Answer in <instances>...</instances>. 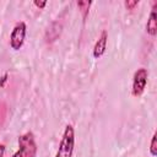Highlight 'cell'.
<instances>
[{
	"mask_svg": "<svg viewBox=\"0 0 157 157\" xmlns=\"http://www.w3.org/2000/svg\"><path fill=\"white\" fill-rule=\"evenodd\" d=\"M18 150L12 155V157H37V144L34 134L27 131L18 136Z\"/></svg>",
	"mask_w": 157,
	"mask_h": 157,
	"instance_id": "1",
	"label": "cell"
},
{
	"mask_svg": "<svg viewBox=\"0 0 157 157\" xmlns=\"http://www.w3.org/2000/svg\"><path fill=\"white\" fill-rule=\"evenodd\" d=\"M75 147V129L71 124H67L64 129L59 148L54 157H72Z\"/></svg>",
	"mask_w": 157,
	"mask_h": 157,
	"instance_id": "2",
	"label": "cell"
},
{
	"mask_svg": "<svg viewBox=\"0 0 157 157\" xmlns=\"http://www.w3.org/2000/svg\"><path fill=\"white\" fill-rule=\"evenodd\" d=\"M26 33H27V26L23 21L17 22L10 34V47L13 50H20L23 47L25 43V38H26Z\"/></svg>",
	"mask_w": 157,
	"mask_h": 157,
	"instance_id": "3",
	"label": "cell"
},
{
	"mask_svg": "<svg viewBox=\"0 0 157 157\" xmlns=\"http://www.w3.org/2000/svg\"><path fill=\"white\" fill-rule=\"evenodd\" d=\"M147 78H148V74L145 67H140L135 71L132 77V87H131V93L134 97H140L144 93L147 86Z\"/></svg>",
	"mask_w": 157,
	"mask_h": 157,
	"instance_id": "4",
	"label": "cell"
},
{
	"mask_svg": "<svg viewBox=\"0 0 157 157\" xmlns=\"http://www.w3.org/2000/svg\"><path fill=\"white\" fill-rule=\"evenodd\" d=\"M107 40H108V33L107 31H102L101 32V36L98 37L97 42L94 43V47H93V58L94 59H99L104 53H105V49H107Z\"/></svg>",
	"mask_w": 157,
	"mask_h": 157,
	"instance_id": "5",
	"label": "cell"
},
{
	"mask_svg": "<svg viewBox=\"0 0 157 157\" xmlns=\"http://www.w3.org/2000/svg\"><path fill=\"white\" fill-rule=\"evenodd\" d=\"M146 32L151 37H156V34H157V12H156L155 7L152 9V11L148 16V20L146 23Z\"/></svg>",
	"mask_w": 157,
	"mask_h": 157,
	"instance_id": "6",
	"label": "cell"
},
{
	"mask_svg": "<svg viewBox=\"0 0 157 157\" xmlns=\"http://www.w3.org/2000/svg\"><path fill=\"white\" fill-rule=\"evenodd\" d=\"M60 33H61V25L59 22H53L45 33V42L47 43L54 42L60 36Z\"/></svg>",
	"mask_w": 157,
	"mask_h": 157,
	"instance_id": "7",
	"label": "cell"
},
{
	"mask_svg": "<svg viewBox=\"0 0 157 157\" xmlns=\"http://www.w3.org/2000/svg\"><path fill=\"white\" fill-rule=\"evenodd\" d=\"M91 1H77V7L78 10H81V13H82V18L83 21L86 20L87 15H88V11H90V6H91Z\"/></svg>",
	"mask_w": 157,
	"mask_h": 157,
	"instance_id": "8",
	"label": "cell"
},
{
	"mask_svg": "<svg viewBox=\"0 0 157 157\" xmlns=\"http://www.w3.org/2000/svg\"><path fill=\"white\" fill-rule=\"evenodd\" d=\"M156 140H157V132L155 131L152 137H151V144H150V153L151 156H157V144H156Z\"/></svg>",
	"mask_w": 157,
	"mask_h": 157,
	"instance_id": "9",
	"label": "cell"
},
{
	"mask_svg": "<svg viewBox=\"0 0 157 157\" xmlns=\"http://www.w3.org/2000/svg\"><path fill=\"white\" fill-rule=\"evenodd\" d=\"M124 5H125V7H126L128 10L132 11V10H135V7L139 5V0H126V1L124 2Z\"/></svg>",
	"mask_w": 157,
	"mask_h": 157,
	"instance_id": "10",
	"label": "cell"
},
{
	"mask_svg": "<svg viewBox=\"0 0 157 157\" xmlns=\"http://www.w3.org/2000/svg\"><path fill=\"white\" fill-rule=\"evenodd\" d=\"M33 4H34L38 9H44V7H45V5H47V1H37V0H36Z\"/></svg>",
	"mask_w": 157,
	"mask_h": 157,
	"instance_id": "11",
	"label": "cell"
},
{
	"mask_svg": "<svg viewBox=\"0 0 157 157\" xmlns=\"http://www.w3.org/2000/svg\"><path fill=\"white\" fill-rule=\"evenodd\" d=\"M4 155H5V145L0 144V157H4Z\"/></svg>",
	"mask_w": 157,
	"mask_h": 157,
	"instance_id": "12",
	"label": "cell"
},
{
	"mask_svg": "<svg viewBox=\"0 0 157 157\" xmlns=\"http://www.w3.org/2000/svg\"><path fill=\"white\" fill-rule=\"evenodd\" d=\"M6 77H7V74L4 75V77H2V82H0V86H1V87H4V82L6 81Z\"/></svg>",
	"mask_w": 157,
	"mask_h": 157,
	"instance_id": "13",
	"label": "cell"
}]
</instances>
